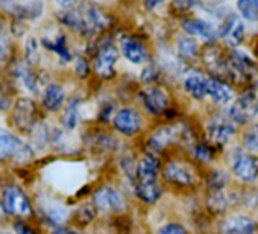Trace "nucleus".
I'll return each mask as SVG.
<instances>
[{"mask_svg": "<svg viewBox=\"0 0 258 234\" xmlns=\"http://www.w3.org/2000/svg\"><path fill=\"white\" fill-rule=\"evenodd\" d=\"M59 20L67 28L85 35L93 37L96 34H100L102 31L108 29L112 23L111 17L100 10L97 5L91 2H81L76 8L62 11L59 14Z\"/></svg>", "mask_w": 258, "mask_h": 234, "instance_id": "nucleus-1", "label": "nucleus"}, {"mask_svg": "<svg viewBox=\"0 0 258 234\" xmlns=\"http://www.w3.org/2000/svg\"><path fill=\"white\" fill-rule=\"evenodd\" d=\"M226 115L238 127L246 128L255 124L258 117V88L246 87L226 108Z\"/></svg>", "mask_w": 258, "mask_h": 234, "instance_id": "nucleus-2", "label": "nucleus"}, {"mask_svg": "<svg viewBox=\"0 0 258 234\" xmlns=\"http://www.w3.org/2000/svg\"><path fill=\"white\" fill-rule=\"evenodd\" d=\"M229 173L243 186H252L258 181V157L247 152L241 145L229 149Z\"/></svg>", "mask_w": 258, "mask_h": 234, "instance_id": "nucleus-3", "label": "nucleus"}, {"mask_svg": "<svg viewBox=\"0 0 258 234\" xmlns=\"http://www.w3.org/2000/svg\"><path fill=\"white\" fill-rule=\"evenodd\" d=\"M161 180L170 187L187 190L193 189L201 181V177L193 163L184 160H169L163 164Z\"/></svg>", "mask_w": 258, "mask_h": 234, "instance_id": "nucleus-4", "label": "nucleus"}, {"mask_svg": "<svg viewBox=\"0 0 258 234\" xmlns=\"http://www.w3.org/2000/svg\"><path fill=\"white\" fill-rule=\"evenodd\" d=\"M238 127L225 114H214L208 117L204 125L205 142H208L216 149L228 148L232 139L237 136Z\"/></svg>", "mask_w": 258, "mask_h": 234, "instance_id": "nucleus-5", "label": "nucleus"}, {"mask_svg": "<svg viewBox=\"0 0 258 234\" xmlns=\"http://www.w3.org/2000/svg\"><path fill=\"white\" fill-rule=\"evenodd\" d=\"M137 100L142 108L152 117L166 115L172 109V97L170 93L158 84L145 85L137 93Z\"/></svg>", "mask_w": 258, "mask_h": 234, "instance_id": "nucleus-6", "label": "nucleus"}, {"mask_svg": "<svg viewBox=\"0 0 258 234\" xmlns=\"http://www.w3.org/2000/svg\"><path fill=\"white\" fill-rule=\"evenodd\" d=\"M91 202L105 214H123L127 210L124 193L112 184H102L96 187L91 193Z\"/></svg>", "mask_w": 258, "mask_h": 234, "instance_id": "nucleus-7", "label": "nucleus"}, {"mask_svg": "<svg viewBox=\"0 0 258 234\" xmlns=\"http://www.w3.org/2000/svg\"><path fill=\"white\" fill-rule=\"evenodd\" d=\"M184 122H172L152 130L145 139V152L161 154L172 145H179Z\"/></svg>", "mask_w": 258, "mask_h": 234, "instance_id": "nucleus-8", "label": "nucleus"}, {"mask_svg": "<svg viewBox=\"0 0 258 234\" xmlns=\"http://www.w3.org/2000/svg\"><path fill=\"white\" fill-rule=\"evenodd\" d=\"M112 130L123 137H136L143 133L145 117L136 106H120L112 117Z\"/></svg>", "mask_w": 258, "mask_h": 234, "instance_id": "nucleus-9", "label": "nucleus"}, {"mask_svg": "<svg viewBox=\"0 0 258 234\" xmlns=\"http://www.w3.org/2000/svg\"><path fill=\"white\" fill-rule=\"evenodd\" d=\"M34 157V151L22 139L8 131H0V160L28 163Z\"/></svg>", "mask_w": 258, "mask_h": 234, "instance_id": "nucleus-10", "label": "nucleus"}, {"mask_svg": "<svg viewBox=\"0 0 258 234\" xmlns=\"http://www.w3.org/2000/svg\"><path fill=\"white\" fill-rule=\"evenodd\" d=\"M120 50L112 44V41L106 40L97 46L93 60V72L102 81H109L115 75V64L118 61Z\"/></svg>", "mask_w": 258, "mask_h": 234, "instance_id": "nucleus-11", "label": "nucleus"}, {"mask_svg": "<svg viewBox=\"0 0 258 234\" xmlns=\"http://www.w3.org/2000/svg\"><path fill=\"white\" fill-rule=\"evenodd\" d=\"M216 28L219 40L229 49H237L244 41V22L238 14L232 11H229L223 19H220Z\"/></svg>", "mask_w": 258, "mask_h": 234, "instance_id": "nucleus-12", "label": "nucleus"}, {"mask_svg": "<svg viewBox=\"0 0 258 234\" xmlns=\"http://www.w3.org/2000/svg\"><path fill=\"white\" fill-rule=\"evenodd\" d=\"M2 210L10 216L28 217L32 214V205L28 195L19 186H7L2 193Z\"/></svg>", "mask_w": 258, "mask_h": 234, "instance_id": "nucleus-13", "label": "nucleus"}, {"mask_svg": "<svg viewBox=\"0 0 258 234\" xmlns=\"http://www.w3.org/2000/svg\"><path fill=\"white\" fill-rule=\"evenodd\" d=\"M118 50L120 55L133 66H143L151 61V52L145 41L136 35L121 34L118 37Z\"/></svg>", "mask_w": 258, "mask_h": 234, "instance_id": "nucleus-14", "label": "nucleus"}, {"mask_svg": "<svg viewBox=\"0 0 258 234\" xmlns=\"http://www.w3.org/2000/svg\"><path fill=\"white\" fill-rule=\"evenodd\" d=\"M258 229V222L244 213L226 214L219 220L220 234H255Z\"/></svg>", "mask_w": 258, "mask_h": 234, "instance_id": "nucleus-15", "label": "nucleus"}, {"mask_svg": "<svg viewBox=\"0 0 258 234\" xmlns=\"http://www.w3.org/2000/svg\"><path fill=\"white\" fill-rule=\"evenodd\" d=\"M0 7L19 20H35L43 14V0H0Z\"/></svg>", "mask_w": 258, "mask_h": 234, "instance_id": "nucleus-16", "label": "nucleus"}, {"mask_svg": "<svg viewBox=\"0 0 258 234\" xmlns=\"http://www.w3.org/2000/svg\"><path fill=\"white\" fill-rule=\"evenodd\" d=\"M179 26H181L184 34H187L196 40L205 41L207 44H213L219 40L217 28L205 19H199V17L188 19V17H185L181 20Z\"/></svg>", "mask_w": 258, "mask_h": 234, "instance_id": "nucleus-17", "label": "nucleus"}, {"mask_svg": "<svg viewBox=\"0 0 258 234\" xmlns=\"http://www.w3.org/2000/svg\"><path fill=\"white\" fill-rule=\"evenodd\" d=\"M37 121V106L29 97H20L16 100L13 108V122L17 130L29 133L35 128Z\"/></svg>", "mask_w": 258, "mask_h": 234, "instance_id": "nucleus-18", "label": "nucleus"}, {"mask_svg": "<svg viewBox=\"0 0 258 234\" xmlns=\"http://www.w3.org/2000/svg\"><path fill=\"white\" fill-rule=\"evenodd\" d=\"M208 73H204L198 69H185L181 76V84L184 91L195 100L207 99V85H208Z\"/></svg>", "mask_w": 258, "mask_h": 234, "instance_id": "nucleus-19", "label": "nucleus"}, {"mask_svg": "<svg viewBox=\"0 0 258 234\" xmlns=\"http://www.w3.org/2000/svg\"><path fill=\"white\" fill-rule=\"evenodd\" d=\"M235 88L231 82L208 76V85H207V99H210L217 106H228L234 97H235Z\"/></svg>", "mask_w": 258, "mask_h": 234, "instance_id": "nucleus-20", "label": "nucleus"}, {"mask_svg": "<svg viewBox=\"0 0 258 234\" xmlns=\"http://www.w3.org/2000/svg\"><path fill=\"white\" fill-rule=\"evenodd\" d=\"M163 170V163L158 154L145 152L137 161V181L155 183L160 181Z\"/></svg>", "mask_w": 258, "mask_h": 234, "instance_id": "nucleus-21", "label": "nucleus"}, {"mask_svg": "<svg viewBox=\"0 0 258 234\" xmlns=\"http://www.w3.org/2000/svg\"><path fill=\"white\" fill-rule=\"evenodd\" d=\"M38 205H40V211H41L43 219H46V222L50 223L53 228L64 226V223L70 217L69 208L64 204L58 202V201L44 199V201H40Z\"/></svg>", "mask_w": 258, "mask_h": 234, "instance_id": "nucleus-22", "label": "nucleus"}, {"mask_svg": "<svg viewBox=\"0 0 258 234\" xmlns=\"http://www.w3.org/2000/svg\"><path fill=\"white\" fill-rule=\"evenodd\" d=\"M133 193L142 204H145L148 207H152V205L158 204L163 199L166 190H164V186L160 181H155V183L136 181V184L133 186Z\"/></svg>", "mask_w": 258, "mask_h": 234, "instance_id": "nucleus-23", "label": "nucleus"}, {"mask_svg": "<svg viewBox=\"0 0 258 234\" xmlns=\"http://www.w3.org/2000/svg\"><path fill=\"white\" fill-rule=\"evenodd\" d=\"M66 99H67L66 88L62 85L56 84V82H52V84H49L44 88V93H43V106L49 112H56L62 106H66Z\"/></svg>", "mask_w": 258, "mask_h": 234, "instance_id": "nucleus-24", "label": "nucleus"}, {"mask_svg": "<svg viewBox=\"0 0 258 234\" xmlns=\"http://www.w3.org/2000/svg\"><path fill=\"white\" fill-rule=\"evenodd\" d=\"M234 199L235 198L231 196V193H228L226 190H217V192H207L205 202L210 213H213L214 216H222L229 210Z\"/></svg>", "mask_w": 258, "mask_h": 234, "instance_id": "nucleus-25", "label": "nucleus"}, {"mask_svg": "<svg viewBox=\"0 0 258 234\" xmlns=\"http://www.w3.org/2000/svg\"><path fill=\"white\" fill-rule=\"evenodd\" d=\"M175 50L176 55L184 61V63H191L196 61L199 58V44L198 40L187 35V34H181L176 41H175Z\"/></svg>", "mask_w": 258, "mask_h": 234, "instance_id": "nucleus-26", "label": "nucleus"}, {"mask_svg": "<svg viewBox=\"0 0 258 234\" xmlns=\"http://www.w3.org/2000/svg\"><path fill=\"white\" fill-rule=\"evenodd\" d=\"M81 99L73 96L69 99V102L66 103L64 106V111H62V117H61V124H62V128L69 133L75 131L81 122Z\"/></svg>", "mask_w": 258, "mask_h": 234, "instance_id": "nucleus-27", "label": "nucleus"}, {"mask_svg": "<svg viewBox=\"0 0 258 234\" xmlns=\"http://www.w3.org/2000/svg\"><path fill=\"white\" fill-rule=\"evenodd\" d=\"M137 161L139 158L131 151H121L117 157V169L131 186L137 181Z\"/></svg>", "mask_w": 258, "mask_h": 234, "instance_id": "nucleus-28", "label": "nucleus"}, {"mask_svg": "<svg viewBox=\"0 0 258 234\" xmlns=\"http://www.w3.org/2000/svg\"><path fill=\"white\" fill-rule=\"evenodd\" d=\"M188 154H190V157L193 158L195 163H199V164H204V166H208L216 160V148L211 146L205 140H202V142L198 140L188 149Z\"/></svg>", "mask_w": 258, "mask_h": 234, "instance_id": "nucleus-29", "label": "nucleus"}, {"mask_svg": "<svg viewBox=\"0 0 258 234\" xmlns=\"http://www.w3.org/2000/svg\"><path fill=\"white\" fill-rule=\"evenodd\" d=\"M43 46L49 50H52L62 63H70L73 61L72 52L67 46L66 37L64 35H56L52 38H43Z\"/></svg>", "mask_w": 258, "mask_h": 234, "instance_id": "nucleus-30", "label": "nucleus"}, {"mask_svg": "<svg viewBox=\"0 0 258 234\" xmlns=\"http://www.w3.org/2000/svg\"><path fill=\"white\" fill-rule=\"evenodd\" d=\"M14 76H16V79L28 90V91H34V93H37V90H38V81H37V78H35V75H34V72H32V69H31V66L29 64H23V63H19L17 66H16V69H14Z\"/></svg>", "mask_w": 258, "mask_h": 234, "instance_id": "nucleus-31", "label": "nucleus"}, {"mask_svg": "<svg viewBox=\"0 0 258 234\" xmlns=\"http://www.w3.org/2000/svg\"><path fill=\"white\" fill-rule=\"evenodd\" d=\"M229 183V173L223 169H211L207 173L205 178V187L207 192H217V190H226Z\"/></svg>", "mask_w": 258, "mask_h": 234, "instance_id": "nucleus-32", "label": "nucleus"}, {"mask_svg": "<svg viewBox=\"0 0 258 234\" xmlns=\"http://www.w3.org/2000/svg\"><path fill=\"white\" fill-rule=\"evenodd\" d=\"M235 8L244 23H258V0H237Z\"/></svg>", "mask_w": 258, "mask_h": 234, "instance_id": "nucleus-33", "label": "nucleus"}, {"mask_svg": "<svg viewBox=\"0 0 258 234\" xmlns=\"http://www.w3.org/2000/svg\"><path fill=\"white\" fill-rule=\"evenodd\" d=\"M91 146H94L97 151L100 152H106V154H112L118 149V140L115 137H112L111 134H96L91 139Z\"/></svg>", "mask_w": 258, "mask_h": 234, "instance_id": "nucleus-34", "label": "nucleus"}, {"mask_svg": "<svg viewBox=\"0 0 258 234\" xmlns=\"http://www.w3.org/2000/svg\"><path fill=\"white\" fill-rule=\"evenodd\" d=\"M241 146L247 152L258 157V124L246 127V130L241 134Z\"/></svg>", "mask_w": 258, "mask_h": 234, "instance_id": "nucleus-35", "label": "nucleus"}, {"mask_svg": "<svg viewBox=\"0 0 258 234\" xmlns=\"http://www.w3.org/2000/svg\"><path fill=\"white\" fill-rule=\"evenodd\" d=\"M97 213H99V210L96 208V205H94L93 202H85V204H82V205L78 208V211L75 213L73 217H75V220L78 222V225L85 226V225L91 223V222L96 219Z\"/></svg>", "mask_w": 258, "mask_h": 234, "instance_id": "nucleus-36", "label": "nucleus"}, {"mask_svg": "<svg viewBox=\"0 0 258 234\" xmlns=\"http://www.w3.org/2000/svg\"><path fill=\"white\" fill-rule=\"evenodd\" d=\"M160 76H161V70H160L158 64L151 60L148 64H145V67L140 72V82L143 85H152L157 82V79Z\"/></svg>", "mask_w": 258, "mask_h": 234, "instance_id": "nucleus-37", "label": "nucleus"}, {"mask_svg": "<svg viewBox=\"0 0 258 234\" xmlns=\"http://www.w3.org/2000/svg\"><path fill=\"white\" fill-rule=\"evenodd\" d=\"M11 49V41H10V31L8 26L0 22V61L8 58Z\"/></svg>", "mask_w": 258, "mask_h": 234, "instance_id": "nucleus-38", "label": "nucleus"}, {"mask_svg": "<svg viewBox=\"0 0 258 234\" xmlns=\"http://www.w3.org/2000/svg\"><path fill=\"white\" fill-rule=\"evenodd\" d=\"M202 5V0H172V10L178 14H187Z\"/></svg>", "mask_w": 258, "mask_h": 234, "instance_id": "nucleus-39", "label": "nucleus"}, {"mask_svg": "<svg viewBox=\"0 0 258 234\" xmlns=\"http://www.w3.org/2000/svg\"><path fill=\"white\" fill-rule=\"evenodd\" d=\"M155 234H190V232H188V228L181 222H167V223H163L155 231Z\"/></svg>", "mask_w": 258, "mask_h": 234, "instance_id": "nucleus-40", "label": "nucleus"}, {"mask_svg": "<svg viewBox=\"0 0 258 234\" xmlns=\"http://www.w3.org/2000/svg\"><path fill=\"white\" fill-rule=\"evenodd\" d=\"M26 60H28V64L32 66L37 63L38 60V44H37V40L34 37H28L26 40Z\"/></svg>", "mask_w": 258, "mask_h": 234, "instance_id": "nucleus-41", "label": "nucleus"}, {"mask_svg": "<svg viewBox=\"0 0 258 234\" xmlns=\"http://www.w3.org/2000/svg\"><path fill=\"white\" fill-rule=\"evenodd\" d=\"M73 64H75V73L79 78H87L90 75V64L84 56H76L73 58Z\"/></svg>", "mask_w": 258, "mask_h": 234, "instance_id": "nucleus-42", "label": "nucleus"}, {"mask_svg": "<svg viewBox=\"0 0 258 234\" xmlns=\"http://www.w3.org/2000/svg\"><path fill=\"white\" fill-rule=\"evenodd\" d=\"M53 2L61 11H69V10L76 8L81 4V0H53Z\"/></svg>", "mask_w": 258, "mask_h": 234, "instance_id": "nucleus-43", "label": "nucleus"}, {"mask_svg": "<svg viewBox=\"0 0 258 234\" xmlns=\"http://www.w3.org/2000/svg\"><path fill=\"white\" fill-rule=\"evenodd\" d=\"M14 231H16V234H35V231L32 228H29L23 222H16L14 223Z\"/></svg>", "mask_w": 258, "mask_h": 234, "instance_id": "nucleus-44", "label": "nucleus"}, {"mask_svg": "<svg viewBox=\"0 0 258 234\" xmlns=\"http://www.w3.org/2000/svg\"><path fill=\"white\" fill-rule=\"evenodd\" d=\"M143 2V7H145V10H148V11H155L158 7H161L166 0H142Z\"/></svg>", "mask_w": 258, "mask_h": 234, "instance_id": "nucleus-45", "label": "nucleus"}, {"mask_svg": "<svg viewBox=\"0 0 258 234\" xmlns=\"http://www.w3.org/2000/svg\"><path fill=\"white\" fill-rule=\"evenodd\" d=\"M11 106V97L8 96V93H5L4 90H0V108L7 109Z\"/></svg>", "mask_w": 258, "mask_h": 234, "instance_id": "nucleus-46", "label": "nucleus"}, {"mask_svg": "<svg viewBox=\"0 0 258 234\" xmlns=\"http://www.w3.org/2000/svg\"><path fill=\"white\" fill-rule=\"evenodd\" d=\"M52 234H75L73 229H69L66 226H59V228H55Z\"/></svg>", "mask_w": 258, "mask_h": 234, "instance_id": "nucleus-47", "label": "nucleus"}, {"mask_svg": "<svg viewBox=\"0 0 258 234\" xmlns=\"http://www.w3.org/2000/svg\"><path fill=\"white\" fill-rule=\"evenodd\" d=\"M0 234H13V232H8V231H2V232H0Z\"/></svg>", "mask_w": 258, "mask_h": 234, "instance_id": "nucleus-48", "label": "nucleus"}, {"mask_svg": "<svg viewBox=\"0 0 258 234\" xmlns=\"http://www.w3.org/2000/svg\"><path fill=\"white\" fill-rule=\"evenodd\" d=\"M99 2H111V0H99Z\"/></svg>", "mask_w": 258, "mask_h": 234, "instance_id": "nucleus-49", "label": "nucleus"}]
</instances>
